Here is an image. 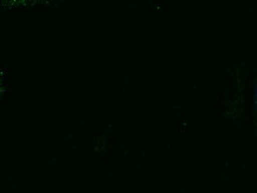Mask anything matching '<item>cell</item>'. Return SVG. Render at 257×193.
<instances>
[{
    "label": "cell",
    "mask_w": 257,
    "mask_h": 193,
    "mask_svg": "<svg viewBox=\"0 0 257 193\" xmlns=\"http://www.w3.org/2000/svg\"><path fill=\"white\" fill-rule=\"evenodd\" d=\"M3 91H4V90H0V96H2V94H3Z\"/></svg>",
    "instance_id": "2"
},
{
    "label": "cell",
    "mask_w": 257,
    "mask_h": 193,
    "mask_svg": "<svg viewBox=\"0 0 257 193\" xmlns=\"http://www.w3.org/2000/svg\"><path fill=\"white\" fill-rule=\"evenodd\" d=\"M4 77H5L4 71L0 70V90H4Z\"/></svg>",
    "instance_id": "1"
}]
</instances>
